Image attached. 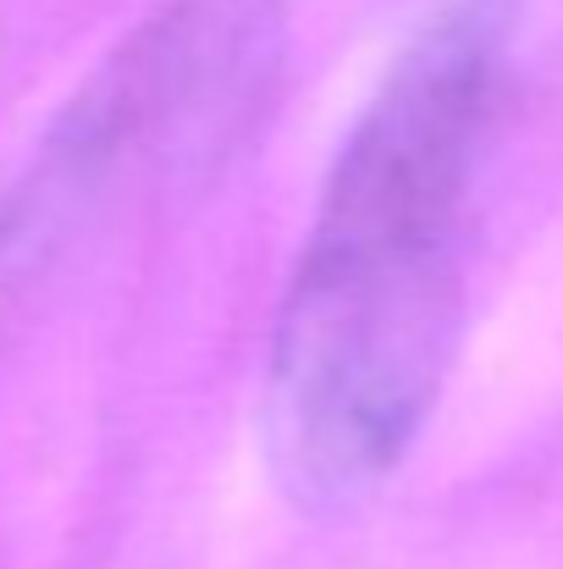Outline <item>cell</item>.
Returning a JSON list of instances; mask_svg holds the SVG:
<instances>
[{
	"mask_svg": "<svg viewBox=\"0 0 563 569\" xmlns=\"http://www.w3.org/2000/svg\"><path fill=\"white\" fill-rule=\"evenodd\" d=\"M288 72V0H161L61 106L0 199V282H28L221 178Z\"/></svg>",
	"mask_w": 563,
	"mask_h": 569,
	"instance_id": "cell-2",
	"label": "cell"
},
{
	"mask_svg": "<svg viewBox=\"0 0 563 569\" xmlns=\"http://www.w3.org/2000/svg\"><path fill=\"white\" fill-rule=\"evenodd\" d=\"M514 0H442L354 117L265 355V465L343 515L420 442L464 332V199L503 94Z\"/></svg>",
	"mask_w": 563,
	"mask_h": 569,
	"instance_id": "cell-1",
	"label": "cell"
}]
</instances>
